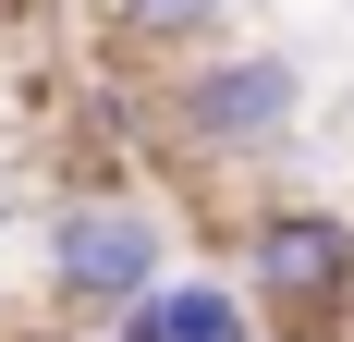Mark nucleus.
<instances>
[{"instance_id": "5", "label": "nucleus", "mask_w": 354, "mask_h": 342, "mask_svg": "<svg viewBox=\"0 0 354 342\" xmlns=\"http://www.w3.org/2000/svg\"><path fill=\"white\" fill-rule=\"evenodd\" d=\"M220 12L232 0H110V25L147 37V49H196V37H220Z\"/></svg>"}, {"instance_id": "1", "label": "nucleus", "mask_w": 354, "mask_h": 342, "mask_svg": "<svg viewBox=\"0 0 354 342\" xmlns=\"http://www.w3.org/2000/svg\"><path fill=\"white\" fill-rule=\"evenodd\" d=\"M293 110H306L293 49H208L171 86V135L196 159H269V147H293Z\"/></svg>"}, {"instance_id": "4", "label": "nucleus", "mask_w": 354, "mask_h": 342, "mask_svg": "<svg viewBox=\"0 0 354 342\" xmlns=\"http://www.w3.org/2000/svg\"><path fill=\"white\" fill-rule=\"evenodd\" d=\"M110 342H257V294H232V281H147L135 306L110 318Z\"/></svg>"}, {"instance_id": "3", "label": "nucleus", "mask_w": 354, "mask_h": 342, "mask_svg": "<svg viewBox=\"0 0 354 342\" xmlns=\"http://www.w3.org/2000/svg\"><path fill=\"white\" fill-rule=\"evenodd\" d=\"M159 269H171L159 208H135V196H73V208H49V294H62V306L122 318Z\"/></svg>"}, {"instance_id": "2", "label": "nucleus", "mask_w": 354, "mask_h": 342, "mask_svg": "<svg viewBox=\"0 0 354 342\" xmlns=\"http://www.w3.org/2000/svg\"><path fill=\"white\" fill-rule=\"evenodd\" d=\"M245 294L269 318H293V330H330L354 306V208H330V196L257 208L245 220Z\"/></svg>"}]
</instances>
